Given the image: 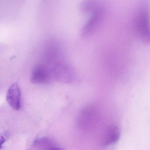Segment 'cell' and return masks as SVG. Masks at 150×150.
Wrapping results in <instances>:
<instances>
[{"label": "cell", "instance_id": "1", "mask_svg": "<svg viewBox=\"0 0 150 150\" xmlns=\"http://www.w3.org/2000/svg\"><path fill=\"white\" fill-rule=\"evenodd\" d=\"M136 32L142 42L150 44V13L148 5H144L139 10L135 21Z\"/></svg>", "mask_w": 150, "mask_h": 150}, {"label": "cell", "instance_id": "2", "mask_svg": "<svg viewBox=\"0 0 150 150\" xmlns=\"http://www.w3.org/2000/svg\"><path fill=\"white\" fill-rule=\"evenodd\" d=\"M86 13H90V16L82 28V35L87 37L92 35L100 25L103 12L102 8L94 2Z\"/></svg>", "mask_w": 150, "mask_h": 150}, {"label": "cell", "instance_id": "3", "mask_svg": "<svg viewBox=\"0 0 150 150\" xmlns=\"http://www.w3.org/2000/svg\"><path fill=\"white\" fill-rule=\"evenodd\" d=\"M51 70L52 79L63 83H69L74 80L75 77L72 68L62 62H57L52 66Z\"/></svg>", "mask_w": 150, "mask_h": 150}, {"label": "cell", "instance_id": "4", "mask_svg": "<svg viewBox=\"0 0 150 150\" xmlns=\"http://www.w3.org/2000/svg\"><path fill=\"white\" fill-rule=\"evenodd\" d=\"M52 79L50 67L47 65L38 64L32 68L30 76L32 83L39 85L48 84Z\"/></svg>", "mask_w": 150, "mask_h": 150}, {"label": "cell", "instance_id": "5", "mask_svg": "<svg viewBox=\"0 0 150 150\" xmlns=\"http://www.w3.org/2000/svg\"><path fill=\"white\" fill-rule=\"evenodd\" d=\"M99 118V113L96 108L89 106L84 109L81 113L78 123L81 128L88 129L96 124Z\"/></svg>", "mask_w": 150, "mask_h": 150}, {"label": "cell", "instance_id": "6", "mask_svg": "<svg viewBox=\"0 0 150 150\" xmlns=\"http://www.w3.org/2000/svg\"><path fill=\"white\" fill-rule=\"evenodd\" d=\"M6 100L10 107L15 110H18L21 106V94L18 84L14 83L8 89Z\"/></svg>", "mask_w": 150, "mask_h": 150}, {"label": "cell", "instance_id": "7", "mask_svg": "<svg viewBox=\"0 0 150 150\" xmlns=\"http://www.w3.org/2000/svg\"><path fill=\"white\" fill-rule=\"evenodd\" d=\"M120 136L119 128L115 125L110 126L107 129L104 137L105 145H109L117 142Z\"/></svg>", "mask_w": 150, "mask_h": 150}, {"label": "cell", "instance_id": "8", "mask_svg": "<svg viewBox=\"0 0 150 150\" xmlns=\"http://www.w3.org/2000/svg\"><path fill=\"white\" fill-rule=\"evenodd\" d=\"M42 150H62L60 147L56 145L53 142L47 139H42L36 143Z\"/></svg>", "mask_w": 150, "mask_h": 150}]
</instances>
